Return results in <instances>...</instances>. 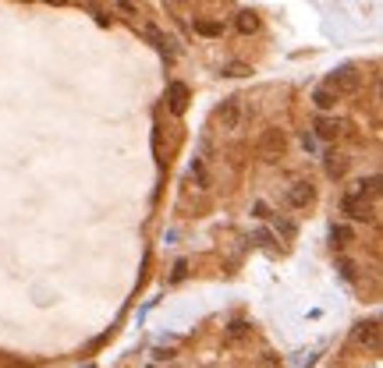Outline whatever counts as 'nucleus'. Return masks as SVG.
<instances>
[{"mask_svg": "<svg viewBox=\"0 0 383 368\" xmlns=\"http://www.w3.org/2000/svg\"><path fill=\"white\" fill-rule=\"evenodd\" d=\"M114 8H118L121 15H128V18L139 15V4H135V0H114Z\"/></svg>", "mask_w": 383, "mask_h": 368, "instance_id": "f8f14e48", "label": "nucleus"}, {"mask_svg": "<svg viewBox=\"0 0 383 368\" xmlns=\"http://www.w3.org/2000/svg\"><path fill=\"white\" fill-rule=\"evenodd\" d=\"M284 146H287L284 131H280V128H270V131L259 138V156H263V160H277V156H284Z\"/></svg>", "mask_w": 383, "mask_h": 368, "instance_id": "7ed1b4c3", "label": "nucleus"}, {"mask_svg": "<svg viewBox=\"0 0 383 368\" xmlns=\"http://www.w3.org/2000/svg\"><path fill=\"white\" fill-rule=\"evenodd\" d=\"M326 89H330L337 100H341V96H355V93L362 89V71H355V68H337V71H330Z\"/></svg>", "mask_w": 383, "mask_h": 368, "instance_id": "f257e3e1", "label": "nucleus"}, {"mask_svg": "<svg viewBox=\"0 0 383 368\" xmlns=\"http://www.w3.org/2000/svg\"><path fill=\"white\" fill-rule=\"evenodd\" d=\"M199 32H206V36H217L220 32V25H210V22H202V25H195Z\"/></svg>", "mask_w": 383, "mask_h": 368, "instance_id": "2eb2a0df", "label": "nucleus"}, {"mask_svg": "<svg viewBox=\"0 0 383 368\" xmlns=\"http://www.w3.org/2000/svg\"><path fill=\"white\" fill-rule=\"evenodd\" d=\"M245 71H248L245 64H227V68H224V75H234V78H238V75H245Z\"/></svg>", "mask_w": 383, "mask_h": 368, "instance_id": "ddd939ff", "label": "nucleus"}, {"mask_svg": "<svg viewBox=\"0 0 383 368\" xmlns=\"http://www.w3.org/2000/svg\"><path fill=\"white\" fill-rule=\"evenodd\" d=\"M43 4H64V0H43Z\"/></svg>", "mask_w": 383, "mask_h": 368, "instance_id": "f3484780", "label": "nucleus"}, {"mask_svg": "<svg viewBox=\"0 0 383 368\" xmlns=\"http://www.w3.org/2000/svg\"><path fill=\"white\" fill-rule=\"evenodd\" d=\"M245 333H248L245 322H234V326H231V340H238V336H245Z\"/></svg>", "mask_w": 383, "mask_h": 368, "instance_id": "4468645a", "label": "nucleus"}, {"mask_svg": "<svg viewBox=\"0 0 383 368\" xmlns=\"http://www.w3.org/2000/svg\"><path fill=\"white\" fill-rule=\"evenodd\" d=\"M337 131H341L337 121H319V124H316V135H319V138H337Z\"/></svg>", "mask_w": 383, "mask_h": 368, "instance_id": "9d476101", "label": "nucleus"}, {"mask_svg": "<svg viewBox=\"0 0 383 368\" xmlns=\"http://www.w3.org/2000/svg\"><path fill=\"white\" fill-rule=\"evenodd\" d=\"M330 237H333V244H337V248H344V244H351V227H333V230H330Z\"/></svg>", "mask_w": 383, "mask_h": 368, "instance_id": "9b49d317", "label": "nucleus"}, {"mask_svg": "<svg viewBox=\"0 0 383 368\" xmlns=\"http://www.w3.org/2000/svg\"><path fill=\"white\" fill-rule=\"evenodd\" d=\"M185 100H188V89H185L181 82H174V85H171V110L181 114V110H185Z\"/></svg>", "mask_w": 383, "mask_h": 368, "instance_id": "423d86ee", "label": "nucleus"}, {"mask_svg": "<svg viewBox=\"0 0 383 368\" xmlns=\"http://www.w3.org/2000/svg\"><path fill=\"white\" fill-rule=\"evenodd\" d=\"M252 241H259V244H270V230H259V234H256Z\"/></svg>", "mask_w": 383, "mask_h": 368, "instance_id": "dca6fc26", "label": "nucleus"}, {"mask_svg": "<svg viewBox=\"0 0 383 368\" xmlns=\"http://www.w3.org/2000/svg\"><path fill=\"white\" fill-rule=\"evenodd\" d=\"M355 343L365 347V350H379V322H376V319L358 322V326H355Z\"/></svg>", "mask_w": 383, "mask_h": 368, "instance_id": "20e7f679", "label": "nucleus"}, {"mask_svg": "<svg viewBox=\"0 0 383 368\" xmlns=\"http://www.w3.org/2000/svg\"><path fill=\"white\" fill-rule=\"evenodd\" d=\"M256 29H259L256 15H252V11H241V15H238V32H245V36H248V32H256Z\"/></svg>", "mask_w": 383, "mask_h": 368, "instance_id": "1a4fd4ad", "label": "nucleus"}, {"mask_svg": "<svg viewBox=\"0 0 383 368\" xmlns=\"http://www.w3.org/2000/svg\"><path fill=\"white\" fill-rule=\"evenodd\" d=\"M344 170H348V156H337V153H330V156H326V174H330V177H341Z\"/></svg>", "mask_w": 383, "mask_h": 368, "instance_id": "6e6552de", "label": "nucleus"}, {"mask_svg": "<svg viewBox=\"0 0 383 368\" xmlns=\"http://www.w3.org/2000/svg\"><path fill=\"white\" fill-rule=\"evenodd\" d=\"M217 124H220L224 131H238V128H241V103H238V100H224V103L217 107Z\"/></svg>", "mask_w": 383, "mask_h": 368, "instance_id": "f03ea898", "label": "nucleus"}, {"mask_svg": "<svg viewBox=\"0 0 383 368\" xmlns=\"http://www.w3.org/2000/svg\"><path fill=\"white\" fill-rule=\"evenodd\" d=\"M312 103H316L319 110H330V107H337V96H333L326 85H319V89L312 93Z\"/></svg>", "mask_w": 383, "mask_h": 368, "instance_id": "0eeeda50", "label": "nucleus"}, {"mask_svg": "<svg viewBox=\"0 0 383 368\" xmlns=\"http://www.w3.org/2000/svg\"><path fill=\"white\" fill-rule=\"evenodd\" d=\"M312 198H316V191H312V184H309V181H295V184L287 188V202H291L295 209H305Z\"/></svg>", "mask_w": 383, "mask_h": 368, "instance_id": "39448f33", "label": "nucleus"}]
</instances>
